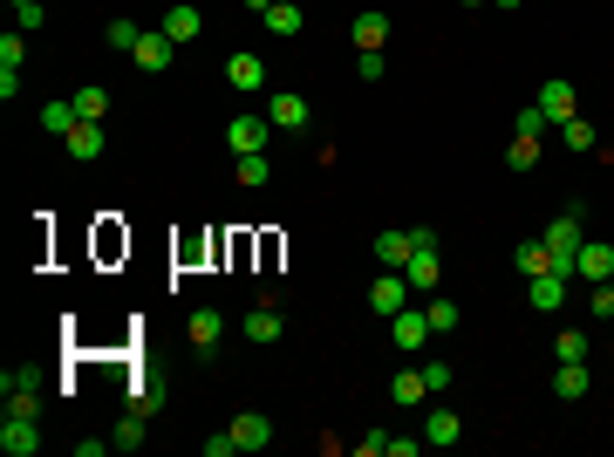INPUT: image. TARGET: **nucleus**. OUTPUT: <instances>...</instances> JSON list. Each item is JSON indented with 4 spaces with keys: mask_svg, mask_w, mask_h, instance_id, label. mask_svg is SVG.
<instances>
[{
    "mask_svg": "<svg viewBox=\"0 0 614 457\" xmlns=\"http://www.w3.org/2000/svg\"><path fill=\"white\" fill-rule=\"evenodd\" d=\"M580 219H587V212H580V205H567V212H560L553 226L539 232V239H546V253H553V267H560V273H574V253H580V239H587V232H580Z\"/></svg>",
    "mask_w": 614,
    "mask_h": 457,
    "instance_id": "1",
    "label": "nucleus"
},
{
    "mask_svg": "<svg viewBox=\"0 0 614 457\" xmlns=\"http://www.w3.org/2000/svg\"><path fill=\"white\" fill-rule=\"evenodd\" d=\"M267 116H273V130H287V137H294V130H307L314 103H307L301 89H273V96H267Z\"/></svg>",
    "mask_w": 614,
    "mask_h": 457,
    "instance_id": "2",
    "label": "nucleus"
},
{
    "mask_svg": "<svg viewBox=\"0 0 614 457\" xmlns=\"http://www.w3.org/2000/svg\"><path fill=\"white\" fill-rule=\"evenodd\" d=\"M410 294H417V287H410V280H403V273L389 267V273H376V287H369V307H376V314H403V307H410Z\"/></svg>",
    "mask_w": 614,
    "mask_h": 457,
    "instance_id": "3",
    "label": "nucleus"
},
{
    "mask_svg": "<svg viewBox=\"0 0 614 457\" xmlns=\"http://www.w3.org/2000/svg\"><path fill=\"white\" fill-rule=\"evenodd\" d=\"M267 137H273V116H232V123H226V144H232V157L267 151Z\"/></svg>",
    "mask_w": 614,
    "mask_h": 457,
    "instance_id": "4",
    "label": "nucleus"
},
{
    "mask_svg": "<svg viewBox=\"0 0 614 457\" xmlns=\"http://www.w3.org/2000/svg\"><path fill=\"white\" fill-rule=\"evenodd\" d=\"M171 55H178V41L164 35V28H144V41H137V55H130V62H137L144 76H164V69H171Z\"/></svg>",
    "mask_w": 614,
    "mask_h": 457,
    "instance_id": "5",
    "label": "nucleus"
},
{
    "mask_svg": "<svg viewBox=\"0 0 614 457\" xmlns=\"http://www.w3.org/2000/svg\"><path fill=\"white\" fill-rule=\"evenodd\" d=\"M526 301H533L539 314H560V307H567V273H560V267L533 273V280H526Z\"/></svg>",
    "mask_w": 614,
    "mask_h": 457,
    "instance_id": "6",
    "label": "nucleus"
},
{
    "mask_svg": "<svg viewBox=\"0 0 614 457\" xmlns=\"http://www.w3.org/2000/svg\"><path fill=\"white\" fill-rule=\"evenodd\" d=\"M157 28H164V35H171V41H178V48H185V41H198V35H205V14H198L192 0H171Z\"/></svg>",
    "mask_w": 614,
    "mask_h": 457,
    "instance_id": "7",
    "label": "nucleus"
},
{
    "mask_svg": "<svg viewBox=\"0 0 614 457\" xmlns=\"http://www.w3.org/2000/svg\"><path fill=\"white\" fill-rule=\"evenodd\" d=\"M389 335H396V348H410V355H417L437 328H430V314H423V307H403V314H389Z\"/></svg>",
    "mask_w": 614,
    "mask_h": 457,
    "instance_id": "8",
    "label": "nucleus"
},
{
    "mask_svg": "<svg viewBox=\"0 0 614 457\" xmlns=\"http://www.w3.org/2000/svg\"><path fill=\"white\" fill-rule=\"evenodd\" d=\"M539 110L553 116V123H567V116H580V96H574V82H560V76H546L539 82V96H533Z\"/></svg>",
    "mask_w": 614,
    "mask_h": 457,
    "instance_id": "9",
    "label": "nucleus"
},
{
    "mask_svg": "<svg viewBox=\"0 0 614 457\" xmlns=\"http://www.w3.org/2000/svg\"><path fill=\"white\" fill-rule=\"evenodd\" d=\"M0 451H7V457H35L41 451L35 417H0Z\"/></svg>",
    "mask_w": 614,
    "mask_h": 457,
    "instance_id": "10",
    "label": "nucleus"
},
{
    "mask_svg": "<svg viewBox=\"0 0 614 457\" xmlns=\"http://www.w3.org/2000/svg\"><path fill=\"white\" fill-rule=\"evenodd\" d=\"M348 35H355V48H389V14L383 7H362V14L348 21Z\"/></svg>",
    "mask_w": 614,
    "mask_h": 457,
    "instance_id": "11",
    "label": "nucleus"
},
{
    "mask_svg": "<svg viewBox=\"0 0 614 457\" xmlns=\"http://www.w3.org/2000/svg\"><path fill=\"white\" fill-rule=\"evenodd\" d=\"M280 335H287V321H280V307H273V301H260V307H253V314H246V342L273 348V342H280Z\"/></svg>",
    "mask_w": 614,
    "mask_h": 457,
    "instance_id": "12",
    "label": "nucleus"
},
{
    "mask_svg": "<svg viewBox=\"0 0 614 457\" xmlns=\"http://www.w3.org/2000/svg\"><path fill=\"white\" fill-rule=\"evenodd\" d=\"M403 280H410L417 294H437V280H444V267H437V246H417V253H410V267H403Z\"/></svg>",
    "mask_w": 614,
    "mask_h": 457,
    "instance_id": "13",
    "label": "nucleus"
},
{
    "mask_svg": "<svg viewBox=\"0 0 614 457\" xmlns=\"http://www.w3.org/2000/svg\"><path fill=\"white\" fill-rule=\"evenodd\" d=\"M574 273H587V280H614V246H601V239H580Z\"/></svg>",
    "mask_w": 614,
    "mask_h": 457,
    "instance_id": "14",
    "label": "nucleus"
},
{
    "mask_svg": "<svg viewBox=\"0 0 614 457\" xmlns=\"http://www.w3.org/2000/svg\"><path fill=\"white\" fill-rule=\"evenodd\" d=\"M219 335H226V314H219V307H198V314H192V342H198L205 362L219 355Z\"/></svg>",
    "mask_w": 614,
    "mask_h": 457,
    "instance_id": "15",
    "label": "nucleus"
},
{
    "mask_svg": "<svg viewBox=\"0 0 614 457\" xmlns=\"http://www.w3.org/2000/svg\"><path fill=\"white\" fill-rule=\"evenodd\" d=\"M226 82L253 96V89H267V62H260V55H226Z\"/></svg>",
    "mask_w": 614,
    "mask_h": 457,
    "instance_id": "16",
    "label": "nucleus"
},
{
    "mask_svg": "<svg viewBox=\"0 0 614 457\" xmlns=\"http://www.w3.org/2000/svg\"><path fill=\"white\" fill-rule=\"evenodd\" d=\"M458 437H464L458 410H430V417H423V444H437V451H451Z\"/></svg>",
    "mask_w": 614,
    "mask_h": 457,
    "instance_id": "17",
    "label": "nucleus"
},
{
    "mask_svg": "<svg viewBox=\"0 0 614 457\" xmlns=\"http://www.w3.org/2000/svg\"><path fill=\"white\" fill-rule=\"evenodd\" d=\"M232 437H239V451H267L273 444V423L260 410H246V417H232Z\"/></svg>",
    "mask_w": 614,
    "mask_h": 457,
    "instance_id": "18",
    "label": "nucleus"
},
{
    "mask_svg": "<svg viewBox=\"0 0 614 457\" xmlns=\"http://www.w3.org/2000/svg\"><path fill=\"white\" fill-rule=\"evenodd\" d=\"M553 389H560V403H580V396L594 389V376H587V362H560V369H553Z\"/></svg>",
    "mask_w": 614,
    "mask_h": 457,
    "instance_id": "19",
    "label": "nucleus"
},
{
    "mask_svg": "<svg viewBox=\"0 0 614 457\" xmlns=\"http://www.w3.org/2000/svg\"><path fill=\"white\" fill-rule=\"evenodd\" d=\"M82 116H76V96H55V103H41V130L48 137H69Z\"/></svg>",
    "mask_w": 614,
    "mask_h": 457,
    "instance_id": "20",
    "label": "nucleus"
},
{
    "mask_svg": "<svg viewBox=\"0 0 614 457\" xmlns=\"http://www.w3.org/2000/svg\"><path fill=\"white\" fill-rule=\"evenodd\" d=\"M410 253H417V239H410V232H376V260H383V267H410Z\"/></svg>",
    "mask_w": 614,
    "mask_h": 457,
    "instance_id": "21",
    "label": "nucleus"
},
{
    "mask_svg": "<svg viewBox=\"0 0 614 457\" xmlns=\"http://www.w3.org/2000/svg\"><path fill=\"white\" fill-rule=\"evenodd\" d=\"M69 157H76V164H96V157H103V123H76V130H69Z\"/></svg>",
    "mask_w": 614,
    "mask_h": 457,
    "instance_id": "22",
    "label": "nucleus"
},
{
    "mask_svg": "<svg viewBox=\"0 0 614 457\" xmlns=\"http://www.w3.org/2000/svg\"><path fill=\"white\" fill-rule=\"evenodd\" d=\"M260 21H267V28H273V35H280V41H294V35H301V21H307V14H301V7H294V0H273V7H267V14H260Z\"/></svg>",
    "mask_w": 614,
    "mask_h": 457,
    "instance_id": "23",
    "label": "nucleus"
},
{
    "mask_svg": "<svg viewBox=\"0 0 614 457\" xmlns=\"http://www.w3.org/2000/svg\"><path fill=\"white\" fill-rule=\"evenodd\" d=\"M76 116L82 123H103V116H110V89H103V82H82L76 89Z\"/></svg>",
    "mask_w": 614,
    "mask_h": 457,
    "instance_id": "24",
    "label": "nucleus"
},
{
    "mask_svg": "<svg viewBox=\"0 0 614 457\" xmlns=\"http://www.w3.org/2000/svg\"><path fill=\"white\" fill-rule=\"evenodd\" d=\"M389 396H396V410H410V403H423V396H430V382H423V369H396V382H389Z\"/></svg>",
    "mask_w": 614,
    "mask_h": 457,
    "instance_id": "25",
    "label": "nucleus"
},
{
    "mask_svg": "<svg viewBox=\"0 0 614 457\" xmlns=\"http://www.w3.org/2000/svg\"><path fill=\"white\" fill-rule=\"evenodd\" d=\"M0 403H7V417H41V389H35V382H14V389H0Z\"/></svg>",
    "mask_w": 614,
    "mask_h": 457,
    "instance_id": "26",
    "label": "nucleus"
},
{
    "mask_svg": "<svg viewBox=\"0 0 614 457\" xmlns=\"http://www.w3.org/2000/svg\"><path fill=\"white\" fill-rule=\"evenodd\" d=\"M512 267L526 273V280H533V273H546V267H553V253H546V239H519V253H512Z\"/></svg>",
    "mask_w": 614,
    "mask_h": 457,
    "instance_id": "27",
    "label": "nucleus"
},
{
    "mask_svg": "<svg viewBox=\"0 0 614 457\" xmlns=\"http://www.w3.org/2000/svg\"><path fill=\"white\" fill-rule=\"evenodd\" d=\"M103 41H110L116 55H137V41H144V28H137V21H130V14H116L110 28H103Z\"/></svg>",
    "mask_w": 614,
    "mask_h": 457,
    "instance_id": "28",
    "label": "nucleus"
},
{
    "mask_svg": "<svg viewBox=\"0 0 614 457\" xmlns=\"http://www.w3.org/2000/svg\"><path fill=\"white\" fill-rule=\"evenodd\" d=\"M232 171H239V185H246V191H260V185H267V178H273L267 151H246V157H239V164H232Z\"/></svg>",
    "mask_w": 614,
    "mask_h": 457,
    "instance_id": "29",
    "label": "nucleus"
},
{
    "mask_svg": "<svg viewBox=\"0 0 614 457\" xmlns=\"http://www.w3.org/2000/svg\"><path fill=\"white\" fill-rule=\"evenodd\" d=\"M144 423H151V417H137V410H130V417H123V423L110 430V444H116L123 457H130V451H144Z\"/></svg>",
    "mask_w": 614,
    "mask_h": 457,
    "instance_id": "30",
    "label": "nucleus"
},
{
    "mask_svg": "<svg viewBox=\"0 0 614 457\" xmlns=\"http://www.w3.org/2000/svg\"><path fill=\"white\" fill-rule=\"evenodd\" d=\"M560 144H567V151H594V123H587V116H567V123H560Z\"/></svg>",
    "mask_w": 614,
    "mask_h": 457,
    "instance_id": "31",
    "label": "nucleus"
},
{
    "mask_svg": "<svg viewBox=\"0 0 614 457\" xmlns=\"http://www.w3.org/2000/svg\"><path fill=\"white\" fill-rule=\"evenodd\" d=\"M553 362H587V335H580V328H560V342H553Z\"/></svg>",
    "mask_w": 614,
    "mask_h": 457,
    "instance_id": "32",
    "label": "nucleus"
},
{
    "mask_svg": "<svg viewBox=\"0 0 614 457\" xmlns=\"http://www.w3.org/2000/svg\"><path fill=\"white\" fill-rule=\"evenodd\" d=\"M423 314H430V328H437V335H451V328H458V301H444V294H430Z\"/></svg>",
    "mask_w": 614,
    "mask_h": 457,
    "instance_id": "33",
    "label": "nucleus"
},
{
    "mask_svg": "<svg viewBox=\"0 0 614 457\" xmlns=\"http://www.w3.org/2000/svg\"><path fill=\"white\" fill-rule=\"evenodd\" d=\"M546 123H553V116H546V110L533 103V110H519V116H512V137H546Z\"/></svg>",
    "mask_w": 614,
    "mask_h": 457,
    "instance_id": "34",
    "label": "nucleus"
},
{
    "mask_svg": "<svg viewBox=\"0 0 614 457\" xmlns=\"http://www.w3.org/2000/svg\"><path fill=\"white\" fill-rule=\"evenodd\" d=\"M512 171H533L539 164V137H512V157H505Z\"/></svg>",
    "mask_w": 614,
    "mask_h": 457,
    "instance_id": "35",
    "label": "nucleus"
},
{
    "mask_svg": "<svg viewBox=\"0 0 614 457\" xmlns=\"http://www.w3.org/2000/svg\"><path fill=\"white\" fill-rule=\"evenodd\" d=\"M41 21H48V14H41V0H14V28H21V35H35Z\"/></svg>",
    "mask_w": 614,
    "mask_h": 457,
    "instance_id": "36",
    "label": "nucleus"
},
{
    "mask_svg": "<svg viewBox=\"0 0 614 457\" xmlns=\"http://www.w3.org/2000/svg\"><path fill=\"white\" fill-rule=\"evenodd\" d=\"M21 55H28V41L7 28V35H0V69H21Z\"/></svg>",
    "mask_w": 614,
    "mask_h": 457,
    "instance_id": "37",
    "label": "nucleus"
},
{
    "mask_svg": "<svg viewBox=\"0 0 614 457\" xmlns=\"http://www.w3.org/2000/svg\"><path fill=\"white\" fill-rule=\"evenodd\" d=\"M355 76H362V82H383V48H362V55H355Z\"/></svg>",
    "mask_w": 614,
    "mask_h": 457,
    "instance_id": "38",
    "label": "nucleus"
},
{
    "mask_svg": "<svg viewBox=\"0 0 614 457\" xmlns=\"http://www.w3.org/2000/svg\"><path fill=\"white\" fill-rule=\"evenodd\" d=\"M423 382H430V396L451 389V362H423Z\"/></svg>",
    "mask_w": 614,
    "mask_h": 457,
    "instance_id": "39",
    "label": "nucleus"
},
{
    "mask_svg": "<svg viewBox=\"0 0 614 457\" xmlns=\"http://www.w3.org/2000/svg\"><path fill=\"white\" fill-rule=\"evenodd\" d=\"M239 451V437H232V430H219V437H205V457H232Z\"/></svg>",
    "mask_w": 614,
    "mask_h": 457,
    "instance_id": "40",
    "label": "nucleus"
},
{
    "mask_svg": "<svg viewBox=\"0 0 614 457\" xmlns=\"http://www.w3.org/2000/svg\"><path fill=\"white\" fill-rule=\"evenodd\" d=\"M355 451H362V457H389V437H383V430H369V437H362Z\"/></svg>",
    "mask_w": 614,
    "mask_h": 457,
    "instance_id": "41",
    "label": "nucleus"
},
{
    "mask_svg": "<svg viewBox=\"0 0 614 457\" xmlns=\"http://www.w3.org/2000/svg\"><path fill=\"white\" fill-rule=\"evenodd\" d=\"M492 7H505V14H512V7H519V0H492Z\"/></svg>",
    "mask_w": 614,
    "mask_h": 457,
    "instance_id": "42",
    "label": "nucleus"
},
{
    "mask_svg": "<svg viewBox=\"0 0 614 457\" xmlns=\"http://www.w3.org/2000/svg\"><path fill=\"white\" fill-rule=\"evenodd\" d=\"M464 7H492V0H464Z\"/></svg>",
    "mask_w": 614,
    "mask_h": 457,
    "instance_id": "43",
    "label": "nucleus"
}]
</instances>
